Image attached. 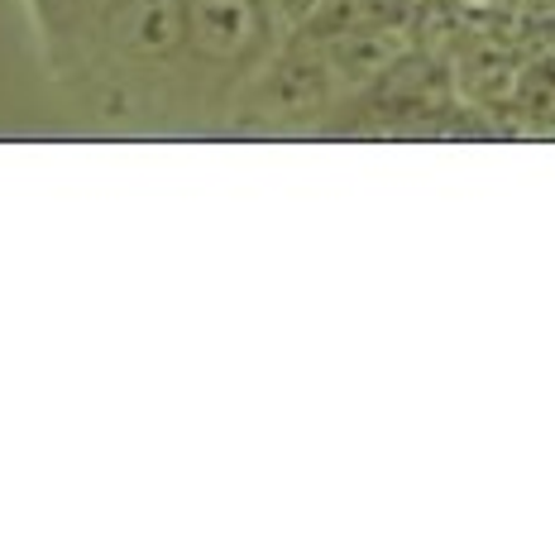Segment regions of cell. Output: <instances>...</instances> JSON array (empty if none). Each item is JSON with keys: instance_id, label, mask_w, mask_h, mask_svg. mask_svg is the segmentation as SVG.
I'll use <instances>...</instances> for the list:
<instances>
[{"instance_id": "6da1fadb", "label": "cell", "mask_w": 555, "mask_h": 560, "mask_svg": "<svg viewBox=\"0 0 555 560\" xmlns=\"http://www.w3.org/2000/svg\"><path fill=\"white\" fill-rule=\"evenodd\" d=\"M269 34V0H187V44L211 62H249Z\"/></svg>"}, {"instance_id": "7a4b0ae2", "label": "cell", "mask_w": 555, "mask_h": 560, "mask_svg": "<svg viewBox=\"0 0 555 560\" xmlns=\"http://www.w3.org/2000/svg\"><path fill=\"white\" fill-rule=\"evenodd\" d=\"M101 20L134 58H173L187 48V0H110Z\"/></svg>"}, {"instance_id": "3957f363", "label": "cell", "mask_w": 555, "mask_h": 560, "mask_svg": "<svg viewBox=\"0 0 555 560\" xmlns=\"http://www.w3.org/2000/svg\"><path fill=\"white\" fill-rule=\"evenodd\" d=\"M416 48L412 24H383V30L345 34L335 44H321L326 62H331L340 86H378Z\"/></svg>"}, {"instance_id": "277c9868", "label": "cell", "mask_w": 555, "mask_h": 560, "mask_svg": "<svg viewBox=\"0 0 555 560\" xmlns=\"http://www.w3.org/2000/svg\"><path fill=\"white\" fill-rule=\"evenodd\" d=\"M335 72L331 62H326L321 48L311 44H297L293 54H287L278 68L263 78V106L273 110V116L293 120V116H317V110L331 101L335 92Z\"/></svg>"}, {"instance_id": "5b68a950", "label": "cell", "mask_w": 555, "mask_h": 560, "mask_svg": "<svg viewBox=\"0 0 555 560\" xmlns=\"http://www.w3.org/2000/svg\"><path fill=\"white\" fill-rule=\"evenodd\" d=\"M416 0H321L307 20L297 24V44H335L345 34L383 30V24H412Z\"/></svg>"}, {"instance_id": "8992f818", "label": "cell", "mask_w": 555, "mask_h": 560, "mask_svg": "<svg viewBox=\"0 0 555 560\" xmlns=\"http://www.w3.org/2000/svg\"><path fill=\"white\" fill-rule=\"evenodd\" d=\"M517 78H522V58L498 39H470L460 54V92L494 106V101H512Z\"/></svg>"}, {"instance_id": "52a82bcc", "label": "cell", "mask_w": 555, "mask_h": 560, "mask_svg": "<svg viewBox=\"0 0 555 560\" xmlns=\"http://www.w3.org/2000/svg\"><path fill=\"white\" fill-rule=\"evenodd\" d=\"M512 110L541 130H555V48L522 62V78L512 92Z\"/></svg>"}, {"instance_id": "ba28073f", "label": "cell", "mask_w": 555, "mask_h": 560, "mask_svg": "<svg viewBox=\"0 0 555 560\" xmlns=\"http://www.w3.org/2000/svg\"><path fill=\"white\" fill-rule=\"evenodd\" d=\"M317 5H321V0H273V10H278V15H283L287 24H293V30H297V24L307 20Z\"/></svg>"}]
</instances>
